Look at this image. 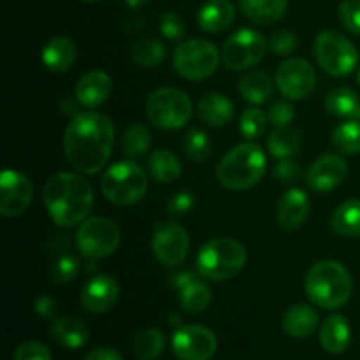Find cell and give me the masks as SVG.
I'll list each match as a JSON object with an SVG mask.
<instances>
[{"instance_id": "obj_1", "label": "cell", "mask_w": 360, "mask_h": 360, "mask_svg": "<svg viewBox=\"0 0 360 360\" xmlns=\"http://www.w3.org/2000/svg\"><path fill=\"white\" fill-rule=\"evenodd\" d=\"M115 146V127L105 115L81 111L72 116L63 136V151L74 171L97 174L108 165Z\"/></svg>"}, {"instance_id": "obj_2", "label": "cell", "mask_w": 360, "mask_h": 360, "mask_svg": "<svg viewBox=\"0 0 360 360\" xmlns=\"http://www.w3.org/2000/svg\"><path fill=\"white\" fill-rule=\"evenodd\" d=\"M48 214L58 227L81 225L94 207V190L79 174L58 172L46 181L42 192Z\"/></svg>"}, {"instance_id": "obj_3", "label": "cell", "mask_w": 360, "mask_h": 360, "mask_svg": "<svg viewBox=\"0 0 360 360\" xmlns=\"http://www.w3.org/2000/svg\"><path fill=\"white\" fill-rule=\"evenodd\" d=\"M354 281L347 267L336 260H320L309 269L304 292L313 304L323 309H338L352 297Z\"/></svg>"}, {"instance_id": "obj_4", "label": "cell", "mask_w": 360, "mask_h": 360, "mask_svg": "<svg viewBox=\"0 0 360 360\" xmlns=\"http://www.w3.org/2000/svg\"><path fill=\"white\" fill-rule=\"evenodd\" d=\"M267 158L259 144L253 141L238 144L220 160L217 179L227 190H248L266 174Z\"/></svg>"}, {"instance_id": "obj_5", "label": "cell", "mask_w": 360, "mask_h": 360, "mask_svg": "<svg viewBox=\"0 0 360 360\" xmlns=\"http://www.w3.org/2000/svg\"><path fill=\"white\" fill-rule=\"evenodd\" d=\"M245 246L232 238H217L200 246L197 253V271L211 281H225L241 273L246 266Z\"/></svg>"}, {"instance_id": "obj_6", "label": "cell", "mask_w": 360, "mask_h": 360, "mask_svg": "<svg viewBox=\"0 0 360 360\" xmlns=\"http://www.w3.org/2000/svg\"><path fill=\"white\" fill-rule=\"evenodd\" d=\"M101 190L116 206H134L146 195L148 174L134 160L116 162L102 174Z\"/></svg>"}, {"instance_id": "obj_7", "label": "cell", "mask_w": 360, "mask_h": 360, "mask_svg": "<svg viewBox=\"0 0 360 360\" xmlns=\"http://www.w3.org/2000/svg\"><path fill=\"white\" fill-rule=\"evenodd\" d=\"M146 116L157 129L178 130L190 122L193 112L192 101L178 88L164 86L151 91L146 98Z\"/></svg>"}, {"instance_id": "obj_8", "label": "cell", "mask_w": 360, "mask_h": 360, "mask_svg": "<svg viewBox=\"0 0 360 360\" xmlns=\"http://www.w3.org/2000/svg\"><path fill=\"white\" fill-rule=\"evenodd\" d=\"M220 63L217 46L206 39L183 41L172 53V67L188 81H202L213 76Z\"/></svg>"}, {"instance_id": "obj_9", "label": "cell", "mask_w": 360, "mask_h": 360, "mask_svg": "<svg viewBox=\"0 0 360 360\" xmlns=\"http://www.w3.org/2000/svg\"><path fill=\"white\" fill-rule=\"evenodd\" d=\"M315 56L319 65L334 77L348 76L359 63V51L354 42L334 30L316 35Z\"/></svg>"}, {"instance_id": "obj_10", "label": "cell", "mask_w": 360, "mask_h": 360, "mask_svg": "<svg viewBox=\"0 0 360 360\" xmlns=\"http://www.w3.org/2000/svg\"><path fill=\"white\" fill-rule=\"evenodd\" d=\"M120 229L105 217L86 218L76 232V246L88 260L105 259L120 246Z\"/></svg>"}, {"instance_id": "obj_11", "label": "cell", "mask_w": 360, "mask_h": 360, "mask_svg": "<svg viewBox=\"0 0 360 360\" xmlns=\"http://www.w3.org/2000/svg\"><path fill=\"white\" fill-rule=\"evenodd\" d=\"M267 41L253 28L234 32L221 48V60L231 70H246L257 65L266 56Z\"/></svg>"}, {"instance_id": "obj_12", "label": "cell", "mask_w": 360, "mask_h": 360, "mask_svg": "<svg viewBox=\"0 0 360 360\" xmlns=\"http://www.w3.org/2000/svg\"><path fill=\"white\" fill-rule=\"evenodd\" d=\"M153 253L164 266L174 267L186 259L190 250V238L186 229L172 221H158L153 227Z\"/></svg>"}, {"instance_id": "obj_13", "label": "cell", "mask_w": 360, "mask_h": 360, "mask_svg": "<svg viewBox=\"0 0 360 360\" xmlns=\"http://www.w3.org/2000/svg\"><path fill=\"white\" fill-rule=\"evenodd\" d=\"M276 86L288 101H302L315 90V69L304 58L285 60L276 70Z\"/></svg>"}, {"instance_id": "obj_14", "label": "cell", "mask_w": 360, "mask_h": 360, "mask_svg": "<svg viewBox=\"0 0 360 360\" xmlns=\"http://www.w3.org/2000/svg\"><path fill=\"white\" fill-rule=\"evenodd\" d=\"M217 347V336L204 326H179L172 334V352L179 360H210Z\"/></svg>"}, {"instance_id": "obj_15", "label": "cell", "mask_w": 360, "mask_h": 360, "mask_svg": "<svg viewBox=\"0 0 360 360\" xmlns=\"http://www.w3.org/2000/svg\"><path fill=\"white\" fill-rule=\"evenodd\" d=\"M34 197L30 179L20 171L6 169L0 176V214L4 218H16L28 210Z\"/></svg>"}, {"instance_id": "obj_16", "label": "cell", "mask_w": 360, "mask_h": 360, "mask_svg": "<svg viewBox=\"0 0 360 360\" xmlns=\"http://www.w3.org/2000/svg\"><path fill=\"white\" fill-rule=\"evenodd\" d=\"M348 165L336 153H327L316 158L306 172V183L315 192L326 193L338 188L347 179Z\"/></svg>"}, {"instance_id": "obj_17", "label": "cell", "mask_w": 360, "mask_h": 360, "mask_svg": "<svg viewBox=\"0 0 360 360\" xmlns=\"http://www.w3.org/2000/svg\"><path fill=\"white\" fill-rule=\"evenodd\" d=\"M120 297V287L109 274H97L81 290V304L90 313H105L115 308Z\"/></svg>"}, {"instance_id": "obj_18", "label": "cell", "mask_w": 360, "mask_h": 360, "mask_svg": "<svg viewBox=\"0 0 360 360\" xmlns=\"http://www.w3.org/2000/svg\"><path fill=\"white\" fill-rule=\"evenodd\" d=\"M112 91V79L104 70H90L77 81L74 97L83 108L95 109L104 104Z\"/></svg>"}, {"instance_id": "obj_19", "label": "cell", "mask_w": 360, "mask_h": 360, "mask_svg": "<svg viewBox=\"0 0 360 360\" xmlns=\"http://www.w3.org/2000/svg\"><path fill=\"white\" fill-rule=\"evenodd\" d=\"M309 197L304 190L290 188L278 202V224L285 231H295L306 221L309 214Z\"/></svg>"}, {"instance_id": "obj_20", "label": "cell", "mask_w": 360, "mask_h": 360, "mask_svg": "<svg viewBox=\"0 0 360 360\" xmlns=\"http://www.w3.org/2000/svg\"><path fill=\"white\" fill-rule=\"evenodd\" d=\"M41 60L51 72H67L76 60V44L67 35H55L42 48Z\"/></svg>"}, {"instance_id": "obj_21", "label": "cell", "mask_w": 360, "mask_h": 360, "mask_svg": "<svg viewBox=\"0 0 360 360\" xmlns=\"http://www.w3.org/2000/svg\"><path fill=\"white\" fill-rule=\"evenodd\" d=\"M236 7L231 0H210L197 14V23L207 34L224 32L234 23Z\"/></svg>"}, {"instance_id": "obj_22", "label": "cell", "mask_w": 360, "mask_h": 360, "mask_svg": "<svg viewBox=\"0 0 360 360\" xmlns=\"http://www.w3.org/2000/svg\"><path fill=\"white\" fill-rule=\"evenodd\" d=\"M352 341V329L343 315H330L320 327V345L329 354H343Z\"/></svg>"}, {"instance_id": "obj_23", "label": "cell", "mask_w": 360, "mask_h": 360, "mask_svg": "<svg viewBox=\"0 0 360 360\" xmlns=\"http://www.w3.org/2000/svg\"><path fill=\"white\" fill-rule=\"evenodd\" d=\"M197 115L206 125L218 129V127H225L227 123L232 122V118H234V104L225 95L218 94V91H211V94H206L199 101Z\"/></svg>"}, {"instance_id": "obj_24", "label": "cell", "mask_w": 360, "mask_h": 360, "mask_svg": "<svg viewBox=\"0 0 360 360\" xmlns=\"http://www.w3.org/2000/svg\"><path fill=\"white\" fill-rule=\"evenodd\" d=\"M281 327L290 338L304 340L319 327V313L309 304H294L285 311Z\"/></svg>"}, {"instance_id": "obj_25", "label": "cell", "mask_w": 360, "mask_h": 360, "mask_svg": "<svg viewBox=\"0 0 360 360\" xmlns=\"http://www.w3.org/2000/svg\"><path fill=\"white\" fill-rule=\"evenodd\" d=\"M88 327L83 320L74 319V316H63L56 319L51 326V338L63 348L69 350H77L83 345H86Z\"/></svg>"}, {"instance_id": "obj_26", "label": "cell", "mask_w": 360, "mask_h": 360, "mask_svg": "<svg viewBox=\"0 0 360 360\" xmlns=\"http://www.w3.org/2000/svg\"><path fill=\"white\" fill-rule=\"evenodd\" d=\"M287 0H239L241 11L257 25H274L283 18Z\"/></svg>"}, {"instance_id": "obj_27", "label": "cell", "mask_w": 360, "mask_h": 360, "mask_svg": "<svg viewBox=\"0 0 360 360\" xmlns=\"http://www.w3.org/2000/svg\"><path fill=\"white\" fill-rule=\"evenodd\" d=\"M330 227L341 238H360V199L340 204L330 217Z\"/></svg>"}, {"instance_id": "obj_28", "label": "cell", "mask_w": 360, "mask_h": 360, "mask_svg": "<svg viewBox=\"0 0 360 360\" xmlns=\"http://www.w3.org/2000/svg\"><path fill=\"white\" fill-rule=\"evenodd\" d=\"M148 172L157 183L169 185L178 181L181 176V162L172 151L157 150L148 158Z\"/></svg>"}, {"instance_id": "obj_29", "label": "cell", "mask_w": 360, "mask_h": 360, "mask_svg": "<svg viewBox=\"0 0 360 360\" xmlns=\"http://www.w3.org/2000/svg\"><path fill=\"white\" fill-rule=\"evenodd\" d=\"M302 144V136L295 127H276L267 137V150L274 158H290L299 153Z\"/></svg>"}, {"instance_id": "obj_30", "label": "cell", "mask_w": 360, "mask_h": 360, "mask_svg": "<svg viewBox=\"0 0 360 360\" xmlns=\"http://www.w3.org/2000/svg\"><path fill=\"white\" fill-rule=\"evenodd\" d=\"M239 94L243 95L245 101L250 104L260 105L267 102L273 95V81H271L269 74L262 72V70H253L248 72L241 81H239Z\"/></svg>"}, {"instance_id": "obj_31", "label": "cell", "mask_w": 360, "mask_h": 360, "mask_svg": "<svg viewBox=\"0 0 360 360\" xmlns=\"http://www.w3.org/2000/svg\"><path fill=\"white\" fill-rule=\"evenodd\" d=\"M326 109L334 116L360 120V97L352 88H336L326 98Z\"/></svg>"}, {"instance_id": "obj_32", "label": "cell", "mask_w": 360, "mask_h": 360, "mask_svg": "<svg viewBox=\"0 0 360 360\" xmlns=\"http://www.w3.org/2000/svg\"><path fill=\"white\" fill-rule=\"evenodd\" d=\"M179 290V306L183 308V311L190 313V315H197V313H202L204 309L210 306L211 302V290L204 281L190 280L188 283L183 285Z\"/></svg>"}, {"instance_id": "obj_33", "label": "cell", "mask_w": 360, "mask_h": 360, "mask_svg": "<svg viewBox=\"0 0 360 360\" xmlns=\"http://www.w3.org/2000/svg\"><path fill=\"white\" fill-rule=\"evenodd\" d=\"M151 146V132L146 125L132 123L129 129L123 132L122 137V153L127 158H139L150 150Z\"/></svg>"}, {"instance_id": "obj_34", "label": "cell", "mask_w": 360, "mask_h": 360, "mask_svg": "<svg viewBox=\"0 0 360 360\" xmlns=\"http://www.w3.org/2000/svg\"><path fill=\"white\" fill-rule=\"evenodd\" d=\"M334 150L343 155L360 153V120H347L333 132Z\"/></svg>"}, {"instance_id": "obj_35", "label": "cell", "mask_w": 360, "mask_h": 360, "mask_svg": "<svg viewBox=\"0 0 360 360\" xmlns=\"http://www.w3.org/2000/svg\"><path fill=\"white\" fill-rule=\"evenodd\" d=\"M167 49H165L164 42L158 39H143V41L136 42L132 48V58L143 69H153L158 67L165 60Z\"/></svg>"}, {"instance_id": "obj_36", "label": "cell", "mask_w": 360, "mask_h": 360, "mask_svg": "<svg viewBox=\"0 0 360 360\" xmlns=\"http://www.w3.org/2000/svg\"><path fill=\"white\" fill-rule=\"evenodd\" d=\"M165 336L158 329L141 330L134 341V354L139 360H155L164 354Z\"/></svg>"}, {"instance_id": "obj_37", "label": "cell", "mask_w": 360, "mask_h": 360, "mask_svg": "<svg viewBox=\"0 0 360 360\" xmlns=\"http://www.w3.org/2000/svg\"><path fill=\"white\" fill-rule=\"evenodd\" d=\"M183 150H185L186 157L193 162H206L210 158L211 150H213V144H211L210 137L206 132H202L200 129H190L185 134V139H183Z\"/></svg>"}, {"instance_id": "obj_38", "label": "cell", "mask_w": 360, "mask_h": 360, "mask_svg": "<svg viewBox=\"0 0 360 360\" xmlns=\"http://www.w3.org/2000/svg\"><path fill=\"white\" fill-rule=\"evenodd\" d=\"M267 115L259 108H248L241 112L239 118V130L243 137L248 141H257L264 136L267 127Z\"/></svg>"}, {"instance_id": "obj_39", "label": "cell", "mask_w": 360, "mask_h": 360, "mask_svg": "<svg viewBox=\"0 0 360 360\" xmlns=\"http://www.w3.org/2000/svg\"><path fill=\"white\" fill-rule=\"evenodd\" d=\"M81 271V264L77 260V257L74 255H62L60 259H56V262L53 264L51 276L56 283H70L77 278Z\"/></svg>"}, {"instance_id": "obj_40", "label": "cell", "mask_w": 360, "mask_h": 360, "mask_svg": "<svg viewBox=\"0 0 360 360\" xmlns=\"http://www.w3.org/2000/svg\"><path fill=\"white\" fill-rule=\"evenodd\" d=\"M160 34L164 35L167 41H172V42L181 41L186 34L185 20H183L178 13L167 11V13L162 14L160 18Z\"/></svg>"}, {"instance_id": "obj_41", "label": "cell", "mask_w": 360, "mask_h": 360, "mask_svg": "<svg viewBox=\"0 0 360 360\" xmlns=\"http://www.w3.org/2000/svg\"><path fill=\"white\" fill-rule=\"evenodd\" d=\"M340 20L348 32L360 35V0H343L340 6Z\"/></svg>"}, {"instance_id": "obj_42", "label": "cell", "mask_w": 360, "mask_h": 360, "mask_svg": "<svg viewBox=\"0 0 360 360\" xmlns=\"http://www.w3.org/2000/svg\"><path fill=\"white\" fill-rule=\"evenodd\" d=\"M269 48L274 55L288 56L297 49V35L292 34L290 30H280L271 35Z\"/></svg>"}, {"instance_id": "obj_43", "label": "cell", "mask_w": 360, "mask_h": 360, "mask_svg": "<svg viewBox=\"0 0 360 360\" xmlns=\"http://www.w3.org/2000/svg\"><path fill=\"white\" fill-rule=\"evenodd\" d=\"M13 360H53L48 347L39 341H25L14 350Z\"/></svg>"}, {"instance_id": "obj_44", "label": "cell", "mask_w": 360, "mask_h": 360, "mask_svg": "<svg viewBox=\"0 0 360 360\" xmlns=\"http://www.w3.org/2000/svg\"><path fill=\"white\" fill-rule=\"evenodd\" d=\"M195 195L190 190H179L174 195L169 199L167 202V213L171 217H183V214L190 213L195 206Z\"/></svg>"}, {"instance_id": "obj_45", "label": "cell", "mask_w": 360, "mask_h": 360, "mask_svg": "<svg viewBox=\"0 0 360 360\" xmlns=\"http://www.w3.org/2000/svg\"><path fill=\"white\" fill-rule=\"evenodd\" d=\"M267 118H269L271 125L274 127H287L290 125L292 120L295 118L294 105L288 101H278L267 111Z\"/></svg>"}, {"instance_id": "obj_46", "label": "cell", "mask_w": 360, "mask_h": 360, "mask_svg": "<svg viewBox=\"0 0 360 360\" xmlns=\"http://www.w3.org/2000/svg\"><path fill=\"white\" fill-rule=\"evenodd\" d=\"M273 174L278 181L290 185V183H295L301 179L302 171L295 162L290 160V158H281V160L274 165Z\"/></svg>"}, {"instance_id": "obj_47", "label": "cell", "mask_w": 360, "mask_h": 360, "mask_svg": "<svg viewBox=\"0 0 360 360\" xmlns=\"http://www.w3.org/2000/svg\"><path fill=\"white\" fill-rule=\"evenodd\" d=\"M35 313L44 320H55L58 313V302L51 295H41L35 301Z\"/></svg>"}, {"instance_id": "obj_48", "label": "cell", "mask_w": 360, "mask_h": 360, "mask_svg": "<svg viewBox=\"0 0 360 360\" xmlns=\"http://www.w3.org/2000/svg\"><path fill=\"white\" fill-rule=\"evenodd\" d=\"M84 360H123V359L122 355H120L116 350H112V348L102 347V348H95V350H91L90 354L84 357Z\"/></svg>"}, {"instance_id": "obj_49", "label": "cell", "mask_w": 360, "mask_h": 360, "mask_svg": "<svg viewBox=\"0 0 360 360\" xmlns=\"http://www.w3.org/2000/svg\"><path fill=\"white\" fill-rule=\"evenodd\" d=\"M193 278H195V274L192 273V271H181V273H176V274H172L171 276V285L172 287H176V288H181L183 285L185 283H188L190 280H193Z\"/></svg>"}, {"instance_id": "obj_50", "label": "cell", "mask_w": 360, "mask_h": 360, "mask_svg": "<svg viewBox=\"0 0 360 360\" xmlns=\"http://www.w3.org/2000/svg\"><path fill=\"white\" fill-rule=\"evenodd\" d=\"M148 2H150V0H125L127 6H130V7H132V9H137V7L146 6Z\"/></svg>"}, {"instance_id": "obj_51", "label": "cell", "mask_w": 360, "mask_h": 360, "mask_svg": "<svg viewBox=\"0 0 360 360\" xmlns=\"http://www.w3.org/2000/svg\"><path fill=\"white\" fill-rule=\"evenodd\" d=\"M171 322L178 323V315H171Z\"/></svg>"}, {"instance_id": "obj_52", "label": "cell", "mask_w": 360, "mask_h": 360, "mask_svg": "<svg viewBox=\"0 0 360 360\" xmlns=\"http://www.w3.org/2000/svg\"><path fill=\"white\" fill-rule=\"evenodd\" d=\"M357 81H359V84H360V67H359V72H357Z\"/></svg>"}, {"instance_id": "obj_53", "label": "cell", "mask_w": 360, "mask_h": 360, "mask_svg": "<svg viewBox=\"0 0 360 360\" xmlns=\"http://www.w3.org/2000/svg\"><path fill=\"white\" fill-rule=\"evenodd\" d=\"M81 2H97V0H81Z\"/></svg>"}]
</instances>
